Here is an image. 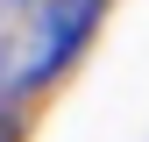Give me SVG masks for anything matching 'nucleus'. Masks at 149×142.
Returning a JSON list of instances; mask_svg holds the SVG:
<instances>
[{
	"label": "nucleus",
	"instance_id": "f257e3e1",
	"mask_svg": "<svg viewBox=\"0 0 149 142\" xmlns=\"http://www.w3.org/2000/svg\"><path fill=\"white\" fill-rule=\"evenodd\" d=\"M92 22H100V0H50V7H43V36H36V57L22 64V78H29V85H43L50 71H57L71 50L85 43V29H92Z\"/></svg>",
	"mask_w": 149,
	"mask_h": 142
}]
</instances>
